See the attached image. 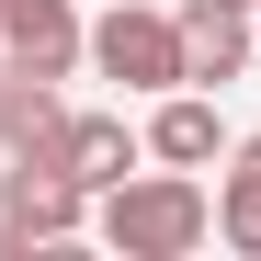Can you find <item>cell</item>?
<instances>
[{
    "label": "cell",
    "mask_w": 261,
    "mask_h": 261,
    "mask_svg": "<svg viewBox=\"0 0 261 261\" xmlns=\"http://www.w3.org/2000/svg\"><path fill=\"white\" fill-rule=\"evenodd\" d=\"M91 227H102V250H125V261H193L204 239H216V193L193 182V170H125L114 193H91Z\"/></svg>",
    "instance_id": "6da1fadb"
},
{
    "label": "cell",
    "mask_w": 261,
    "mask_h": 261,
    "mask_svg": "<svg viewBox=\"0 0 261 261\" xmlns=\"http://www.w3.org/2000/svg\"><path fill=\"white\" fill-rule=\"evenodd\" d=\"M91 68L102 80H125V91H182V23L170 12H148V0H114V12L91 23Z\"/></svg>",
    "instance_id": "7a4b0ae2"
},
{
    "label": "cell",
    "mask_w": 261,
    "mask_h": 261,
    "mask_svg": "<svg viewBox=\"0 0 261 261\" xmlns=\"http://www.w3.org/2000/svg\"><path fill=\"white\" fill-rule=\"evenodd\" d=\"M182 80L193 91H227V80H250V57H261V12L250 0H182Z\"/></svg>",
    "instance_id": "3957f363"
},
{
    "label": "cell",
    "mask_w": 261,
    "mask_h": 261,
    "mask_svg": "<svg viewBox=\"0 0 261 261\" xmlns=\"http://www.w3.org/2000/svg\"><path fill=\"white\" fill-rule=\"evenodd\" d=\"M68 227H91V193H80L57 159L23 148L12 170H0V239H68Z\"/></svg>",
    "instance_id": "277c9868"
},
{
    "label": "cell",
    "mask_w": 261,
    "mask_h": 261,
    "mask_svg": "<svg viewBox=\"0 0 261 261\" xmlns=\"http://www.w3.org/2000/svg\"><path fill=\"white\" fill-rule=\"evenodd\" d=\"M80 57H91V23H80L68 0H0V68H23V80H68Z\"/></svg>",
    "instance_id": "5b68a950"
},
{
    "label": "cell",
    "mask_w": 261,
    "mask_h": 261,
    "mask_svg": "<svg viewBox=\"0 0 261 261\" xmlns=\"http://www.w3.org/2000/svg\"><path fill=\"white\" fill-rule=\"evenodd\" d=\"M34 159H57V170H68V182H80V193H114V182H125V170H137V159H148V137H137V125H125V114H68V125H57V137H46V148H34Z\"/></svg>",
    "instance_id": "8992f818"
},
{
    "label": "cell",
    "mask_w": 261,
    "mask_h": 261,
    "mask_svg": "<svg viewBox=\"0 0 261 261\" xmlns=\"http://www.w3.org/2000/svg\"><path fill=\"white\" fill-rule=\"evenodd\" d=\"M148 159H170V170H216L227 159V125H216V102L193 91H159V114H148Z\"/></svg>",
    "instance_id": "52a82bcc"
},
{
    "label": "cell",
    "mask_w": 261,
    "mask_h": 261,
    "mask_svg": "<svg viewBox=\"0 0 261 261\" xmlns=\"http://www.w3.org/2000/svg\"><path fill=\"white\" fill-rule=\"evenodd\" d=\"M216 239L239 261H261V137H239V170L216 182Z\"/></svg>",
    "instance_id": "ba28073f"
},
{
    "label": "cell",
    "mask_w": 261,
    "mask_h": 261,
    "mask_svg": "<svg viewBox=\"0 0 261 261\" xmlns=\"http://www.w3.org/2000/svg\"><path fill=\"white\" fill-rule=\"evenodd\" d=\"M250 12H261V0H250Z\"/></svg>",
    "instance_id": "9c48e42d"
}]
</instances>
